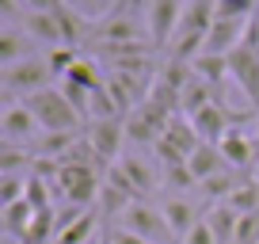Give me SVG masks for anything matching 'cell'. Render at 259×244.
<instances>
[{
    "instance_id": "5",
    "label": "cell",
    "mask_w": 259,
    "mask_h": 244,
    "mask_svg": "<svg viewBox=\"0 0 259 244\" xmlns=\"http://www.w3.org/2000/svg\"><path fill=\"white\" fill-rule=\"evenodd\" d=\"M96 42H107V46H134V42H153L149 38V27H141L130 12H107L96 23Z\"/></svg>"
},
{
    "instance_id": "7",
    "label": "cell",
    "mask_w": 259,
    "mask_h": 244,
    "mask_svg": "<svg viewBox=\"0 0 259 244\" xmlns=\"http://www.w3.org/2000/svg\"><path fill=\"white\" fill-rule=\"evenodd\" d=\"M229 76H233L236 88L244 92V99L259 111V54L255 50L236 46L233 54H229Z\"/></svg>"
},
{
    "instance_id": "27",
    "label": "cell",
    "mask_w": 259,
    "mask_h": 244,
    "mask_svg": "<svg viewBox=\"0 0 259 244\" xmlns=\"http://www.w3.org/2000/svg\"><path fill=\"white\" fill-rule=\"evenodd\" d=\"M164 183L168 187H176V191H191L198 179H194V172H191V164H171V168H164Z\"/></svg>"
},
{
    "instance_id": "21",
    "label": "cell",
    "mask_w": 259,
    "mask_h": 244,
    "mask_svg": "<svg viewBox=\"0 0 259 244\" xmlns=\"http://www.w3.org/2000/svg\"><path fill=\"white\" fill-rule=\"evenodd\" d=\"M130 206H134V198H130V195H122V191L118 187H111V183H103V191H99V218H107V221H111V218H126V210H130Z\"/></svg>"
},
{
    "instance_id": "25",
    "label": "cell",
    "mask_w": 259,
    "mask_h": 244,
    "mask_svg": "<svg viewBox=\"0 0 259 244\" xmlns=\"http://www.w3.org/2000/svg\"><path fill=\"white\" fill-rule=\"evenodd\" d=\"M57 88H61V96L69 99V103H73V111L80 114V118L92 114V92L88 88H80V84H73V80H61Z\"/></svg>"
},
{
    "instance_id": "1",
    "label": "cell",
    "mask_w": 259,
    "mask_h": 244,
    "mask_svg": "<svg viewBox=\"0 0 259 244\" xmlns=\"http://www.w3.org/2000/svg\"><path fill=\"white\" fill-rule=\"evenodd\" d=\"M27 107H31V114L38 118V126L46 134H80V114L73 111V103L61 96V88H42L34 92V96L23 99Z\"/></svg>"
},
{
    "instance_id": "13",
    "label": "cell",
    "mask_w": 259,
    "mask_h": 244,
    "mask_svg": "<svg viewBox=\"0 0 259 244\" xmlns=\"http://www.w3.org/2000/svg\"><path fill=\"white\" fill-rule=\"evenodd\" d=\"M31 50H34V38L23 31V27H4V31H0V65L4 69L34 57Z\"/></svg>"
},
{
    "instance_id": "3",
    "label": "cell",
    "mask_w": 259,
    "mask_h": 244,
    "mask_svg": "<svg viewBox=\"0 0 259 244\" xmlns=\"http://www.w3.org/2000/svg\"><path fill=\"white\" fill-rule=\"evenodd\" d=\"M118 225L130 229V233H138L141 240H149V244H179V236L171 233V225H168V218H164V210H153L149 202H134Z\"/></svg>"
},
{
    "instance_id": "35",
    "label": "cell",
    "mask_w": 259,
    "mask_h": 244,
    "mask_svg": "<svg viewBox=\"0 0 259 244\" xmlns=\"http://www.w3.org/2000/svg\"><path fill=\"white\" fill-rule=\"evenodd\" d=\"M19 4H27V0H19Z\"/></svg>"
},
{
    "instance_id": "4",
    "label": "cell",
    "mask_w": 259,
    "mask_h": 244,
    "mask_svg": "<svg viewBox=\"0 0 259 244\" xmlns=\"http://www.w3.org/2000/svg\"><path fill=\"white\" fill-rule=\"evenodd\" d=\"M84 141L96 149L103 164H118L122 141H126V118H92L84 130Z\"/></svg>"
},
{
    "instance_id": "6",
    "label": "cell",
    "mask_w": 259,
    "mask_h": 244,
    "mask_svg": "<svg viewBox=\"0 0 259 244\" xmlns=\"http://www.w3.org/2000/svg\"><path fill=\"white\" fill-rule=\"evenodd\" d=\"M183 0H149V38H153V46H171V38H176L179 23H183Z\"/></svg>"
},
{
    "instance_id": "8",
    "label": "cell",
    "mask_w": 259,
    "mask_h": 244,
    "mask_svg": "<svg viewBox=\"0 0 259 244\" xmlns=\"http://www.w3.org/2000/svg\"><path fill=\"white\" fill-rule=\"evenodd\" d=\"M38 118L31 114V107L27 103H8V111H4V122H0V134H4V145H34V134H38Z\"/></svg>"
},
{
    "instance_id": "23",
    "label": "cell",
    "mask_w": 259,
    "mask_h": 244,
    "mask_svg": "<svg viewBox=\"0 0 259 244\" xmlns=\"http://www.w3.org/2000/svg\"><path fill=\"white\" fill-rule=\"evenodd\" d=\"M61 80H73V84H80V88H88V92H99L107 84V80H99V65L92 57H80V61L69 69V76H61Z\"/></svg>"
},
{
    "instance_id": "14",
    "label": "cell",
    "mask_w": 259,
    "mask_h": 244,
    "mask_svg": "<svg viewBox=\"0 0 259 244\" xmlns=\"http://www.w3.org/2000/svg\"><path fill=\"white\" fill-rule=\"evenodd\" d=\"M160 210H164V218H168L171 233L179 236V244L191 236V229H194V225H202V210H198L194 202H183V198H171V202H164Z\"/></svg>"
},
{
    "instance_id": "17",
    "label": "cell",
    "mask_w": 259,
    "mask_h": 244,
    "mask_svg": "<svg viewBox=\"0 0 259 244\" xmlns=\"http://www.w3.org/2000/svg\"><path fill=\"white\" fill-rule=\"evenodd\" d=\"M187 164H191V172H194V179H198V183H206V179H213L218 172L229 168L218 145H198V153H194Z\"/></svg>"
},
{
    "instance_id": "24",
    "label": "cell",
    "mask_w": 259,
    "mask_h": 244,
    "mask_svg": "<svg viewBox=\"0 0 259 244\" xmlns=\"http://www.w3.org/2000/svg\"><path fill=\"white\" fill-rule=\"evenodd\" d=\"M126 141H141V145H156V141H160V134L153 130V126H149V118L141 111H134L126 118Z\"/></svg>"
},
{
    "instance_id": "2",
    "label": "cell",
    "mask_w": 259,
    "mask_h": 244,
    "mask_svg": "<svg viewBox=\"0 0 259 244\" xmlns=\"http://www.w3.org/2000/svg\"><path fill=\"white\" fill-rule=\"evenodd\" d=\"M54 69H50L46 57H27V61H19V65H8L4 69V96H34V92L42 88H54Z\"/></svg>"
},
{
    "instance_id": "19",
    "label": "cell",
    "mask_w": 259,
    "mask_h": 244,
    "mask_svg": "<svg viewBox=\"0 0 259 244\" xmlns=\"http://www.w3.org/2000/svg\"><path fill=\"white\" fill-rule=\"evenodd\" d=\"M118 168L130 176V183L138 187V195H141V198H145L149 191L156 187V168H153L149 160H141V156H122V160H118Z\"/></svg>"
},
{
    "instance_id": "18",
    "label": "cell",
    "mask_w": 259,
    "mask_h": 244,
    "mask_svg": "<svg viewBox=\"0 0 259 244\" xmlns=\"http://www.w3.org/2000/svg\"><path fill=\"white\" fill-rule=\"evenodd\" d=\"M191 69H194V76L198 80H206L213 92L221 88V80L229 76V57H218V54H198L191 61Z\"/></svg>"
},
{
    "instance_id": "15",
    "label": "cell",
    "mask_w": 259,
    "mask_h": 244,
    "mask_svg": "<svg viewBox=\"0 0 259 244\" xmlns=\"http://www.w3.org/2000/svg\"><path fill=\"white\" fill-rule=\"evenodd\" d=\"M164 141H168V145L176 149V153L183 156V160H191V156L198 153V145H202V138L194 134L191 118H179V114L168 122V130H164Z\"/></svg>"
},
{
    "instance_id": "22",
    "label": "cell",
    "mask_w": 259,
    "mask_h": 244,
    "mask_svg": "<svg viewBox=\"0 0 259 244\" xmlns=\"http://www.w3.org/2000/svg\"><path fill=\"white\" fill-rule=\"evenodd\" d=\"M229 206H233L236 214H259V179H244L240 187L229 195Z\"/></svg>"
},
{
    "instance_id": "9",
    "label": "cell",
    "mask_w": 259,
    "mask_h": 244,
    "mask_svg": "<svg viewBox=\"0 0 259 244\" xmlns=\"http://www.w3.org/2000/svg\"><path fill=\"white\" fill-rule=\"evenodd\" d=\"M191 126H194V134L202 138V145H221L225 134L233 130V114H229L225 103H210L198 114H191Z\"/></svg>"
},
{
    "instance_id": "29",
    "label": "cell",
    "mask_w": 259,
    "mask_h": 244,
    "mask_svg": "<svg viewBox=\"0 0 259 244\" xmlns=\"http://www.w3.org/2000/svg\"><path fill=\"white\" fill-rule=\"evenodd\" d=\"M233 244H259V214H240V225H236V240Z\"/></svg>"
},
{
    "instance_id": "34",
    "label": "cell",
    "mask_w": 259,
    "mask_h": 244,
    "mask_svg": "<svg viewBox=\"0 0 259 244\" xmlns=\"http://www.w3.org/2000/svg\"><path fill=\"white\" fill-rule=\"evenodd\" d=\"M88 244H103V236H92V240H88Z\"/></svg>"
},
{
    "instance_id": "32",
    "label": "cell",
    "mask_w": 259,
    "mask_h": 244,
    "mask_svg": "<svg viewBox=\"0 0 259 244\" xmlns=\"http://www.w3.org/2000/svg\"><path fill=\"white\" fill-rule=\"evenodd\" d=\"M183 244H218V236H213V229L202 221V225H194V229H191V236H187Z\"/></svg>"
},
{
    "instance_id": "31",
    "label": "cell",
    "mask_w": 259,
    "mask_h": 244,
    "mask_svg": "<svg viewBox=\"0 0 259 244\" xmlns=\"http://www.w3.org/2000/svg\"><path fill=\"white\" fill-rule=\"evenodd\" d=\"M103 244H149V240H141L138 233H130V229H107L103 233Z\"/></svg>"
},
{
    "instance_id": "16",
    "label": "cell",
    "mask_w": 259,
    "mask_h": 244,
    "mask_svg": "<svg viewBox=\"0 0 259 244\" xmlns=\"http://www.w3.org/2000/svg\"><path fill=\"white\" fill-rule=\"evenodd\" d=\"M206 225L213 229L218 244H233L236 240V225H240V214H236L229 202H218V206H210V214H206Z\"/></svg>"
},
{
    "instance_id": "33",
    "label": "cell",
    "mask_w": 259,
    "mask_h": 244,
    "mask_svg": "<svg viewBox=\"0 0 259 244\" xmlns=\"http://www.w3.org/2000/svg\"><path fill=\"white\" fill-rule=\"evenodd\" d=\"M61 0H27V12H54Z\"/></svg>"
},
{
    "instance_id": "30",
    "label": "cell",
    "mask_w": 259,
    "mask_h": 244,
    "mask_svg": "<svg viewBox=\"0 0 259 244\" xmlns=\"http://www.w3.org/2000/svg\"><path fill=\"white\" fill-rule=\"evenodd\" d=\"M107 183H111V187H118L122 195H130V198H134V202H141L138 187H134V183H130V176H126V172L118 168V164H111V168H107Z\"/></svg>"
},
{
    "instance_id": "11",
    "label": "cell",
    "mask_w": 259,
    "mask_h": 244,
    "mask_svg": "<svg viewBox=\"0 0 259 244\" xmlns=\"http://www.w3.org/2000/svg\"><path fill=\"white\" fill-rule=\"evenodd\" d=\"M218 149H221V156H225V164H229V168H236V172H248L251 160H255V153H259V145L251 141V134L240 130V126H233Z\"/></svg>"
},
{
    "instance_id": "12",
    "label": "cell",
    "mask_w": 259,
    "mask_h": 244,
    "mask_svg": "<svg viewBox=\"0 0 259 244\" xmlns=\"http://www.w3.org/2000/svg\"><path fill=\"white\" fill-rule=\"evenodd\" d=\"M19 27H23L31 38H38L42 46H50V50L65 46V31H61V23H57L54 12H23V23Z\"/></svg>"
},
{
    "instance_id": "28",
    "label": "cell",
    "mask_w": 259,
    "mask_h": 244,
    "mask_svg": "<svg viewBox=\"0 0 259 244\" xmlns=\"http://www.w3.org/2000/svg\"><path fill=\"white\" fill-rule=\"evenodd\" d=\"M46 61H50V69H54V76H69V69H73L80 57L73 54V46H57V50L46 54Z\"/></svg>"
},
{
    "instance_id": "10",
    "label": "cell",
    "mask_w": 259,
    "mask_h": 244,
    "mask_svg": "<svg viewBox=\"0 0 259 244\" xmlns=\"http://www.w3.org/2000/svg\"><path fill=\"white\" fill-rule=\"evenodd\" d=\"M244 23H248V19H225V16H218V19H213V27H210V34H206V50H202V54L229 57L244 42Z\"/></svg>"
},
{
    "instance_id": "20",
    "label": "cell",
    "mask_w": 259,
    "mask_h": 244,
    "mask_svg": "<svg viewBox=\"0 0 259 244\" xmlns=\"http://www.w3.org/2000/svg\"><path fill=\"white\" fill-rule=\"evenodd\" d=\"M31 221H34V206L23 198V202H16V206H8V210H4V233L19 244V240L27 236V229H31Z\"/></svg>"
},
{
    "instance_id": "26",
    "label": "cell",
    "mask_w": 259,
    "mask_h": 244,
    "mask_svg": "<svg viewBox=\"0 0 259 244\" xmlns=\"http://www.w3.org/2000/svg\"><path fill=\"white\" fill-rule=\"evenodd\" d=\"M218 4V16H225V19H244V16H255L259 12V0H213Z\"/></svg>"
}]
</instances>
